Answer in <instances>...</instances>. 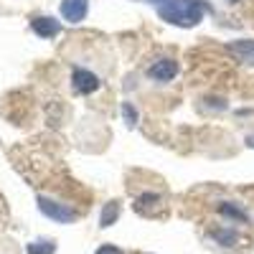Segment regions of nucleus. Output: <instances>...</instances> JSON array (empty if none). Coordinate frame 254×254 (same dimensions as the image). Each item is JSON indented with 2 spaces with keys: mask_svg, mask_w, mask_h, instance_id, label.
<instances>
[{
  "mask_svg": "<svg viewBox=\"0 0 254 254\" xmlns=\"http://www.w3.org/2000/svg\"><path fill=\"white\" fill-rule=\"evenodd\" d=\"M120 214H122V203L120 201H107L102 206V214H99V226L102 229H107V226H115L117 224V219H120Z\"/></svg>",
  "mask_w": 254,
  "mask_h": 254,
  "instance_id": "obj_10",
  "label": "nucleus"
},
{
  "mask_svg": "<svg viewBox=\"0 0 254 254\" xmlns=\"http://www.w3.org/2000/svg\"><path fill=\"white\" fill-rule=\"evenodd\" d=\"M122 120H125V125L127 127H130V130H132V127L140 122V115H137V110H135V104L132 102H122Z\"/></svg>",
  "mask_w": 254,
  "mask_h": 254,
  "instance_id": "obj_13",
  "label": "nucleus"
},
{
  "mask_svg": "<svg viewBox=\"0 0 254 254\" xmlns=\"http://www.w3.org/2000/svg\"><path fill=\"white\" fill-rule=\"evenodd\" d=\"M155 13L163 23L176 28H196L203 15L211 13V5L206 0H163L155 5Z\"/></svg>",
  "mask_w": 254,
  "mask_h": 254,
  "instance_id": "obj_1",
  "label": "nucleus"
},
{
  "mask_svg": "<svg viewBox=\"0 0 254 254\" xmlns=\"http://www.w3.org/2000/svg\"><path fill=\"white\" fill-rule=\"evenodd\" d=\"M59 10L66 23H81L89 13V0H61Z\"/></svg>",
  "mask_w": 254,
  "mask_h": 254,
  "instance_id": "obj_6",
  "label": "nucleus"
},
{
  "mask_svg": "<svg viewBox=\"0 0 254 254\" xmlns=\"http://www.w3.org/2000/svg\"><path fill=\"white\" fill-rule=\"evenodd\" d=\"M178 71H181V66L176 59H158L147 66V79H153L158 84H168L178 76Z\"/></svg>",
  "mask_w": 254,
  "mask_h": 254,
  "instance_id": "obj_4",
  "label": "nucleus"
},
{
  "mask_svg": "<svg viewBox=\"0 0 254 254\" xmlns=\"http://www.w3.org/2000/svg\"><path fill=\"white\" fill-rule=\"evenodd\" d=\"M94 254H125V252H122L120 247H115V244H102Z\"/></svg>",
  "mask_w": 254,
  "mask_h": 254,
  "instance_id": "obj_14",
  "label": "nucleus"
},
{
  "mask_svg": "<svg viewBox=\"0 0 254 254\" xmlns=\"http://www.w3.org/2000/svg\"><path fill=\"white\" fill-rule=\"evenodd\" d=\"M206 102H211V107H214V110H219V112L229 107V104H226V102H224L221 97H206Z\"/></svg>",
  "mask_w": 254,
  "mask_h": 254,
  "instance_id": "obj_15",
  "label": "nucleus"
},
{
  "mask_svg": "<svg viewBox=\"0 0 254 254\" xmlns=\"http://www.w3.org/2000/svg\"><path fill=\"white\" fill-rule=\"evenodd\" d=\"M216 211L231 226H234V224H252V216L247 214V208L242 203H237V201H219Z\"/></svg>",
  "mask_w": 254,
  "mask_h": 254,
  "instance_id": "obj_8",
  "label": "nucleus"
},
{
  "mask_svg": "<svg viewBox=\"0 0 254 254\" xmlns=\"http://www.w3.org/2000/svg\"><path fill=\"white\" fill-rule=\"evenodd\" d=\"M226 3H239V0H226Z\"/></svg>",
  "mask_w": 254,
  "mask_h": 254,
  "instance_id": "obj_17",
  "label": "nucleus"
},
{
  "mask_svg": "<svg viewBox=\"0 0 254 254\" xmlns=\"http://www.w3.org/2000/svg\"><path fill=\"white\" fill-rule=\"evenodd\" d=\"M38 211L44 214L46 219L56 221V224H74L79 219V211L64 201H56V198H49V196H38Z\"/></svg>",
  "mask_w": 254,
  "mask_h": 254,
  "instance_id": "obj_2",
  "label": "nucleus"
},
{
  "mask_svg": "<svg viewBox=\"0 0 254 254\" xmlns=\"http://www.w3.org/2000/svg\"><path fill=\"white\" fill-rule=\"evenodd\" d=\"M244 142H247V147H252V150H254V132H252V135H247V140H244Z\"/></svg>",
  "mask_w": 254,
  "mask_h": 254,
  "instance_id": "obj_16",
  "label": "nucleus"
},
{
  "mask_svg": "<svg viewBox=\"0 0 254 254\" xmlns=\"http://www.w3.org/2000/svg\"><path fill=\"white\" fill-rule=\"evenodd\" d=\"M226 51L234 56L242 66H254V38H234V41H229Z\"/></svg>",
  "mask_w": 254,
  "mask_h": 254,
  "instance_id": "obj_5",
  "label": "nucleus"
},
{
  "mask_svg": "<svg viewBox=\"0 0 254 254\" xmlns=\"http://www.w3.org/2000/svg\"><path fill=\"white\" fill-rule=\"evenodd\" d=\"M31 31L38 36V38H56L61 33V20L51 18V15H36L31 18Z\"/></svg>",
  "mask_w": 254,
  "mask_h": 254,
  "instance_id": "obj_7",
  "label": "nucleus"
},
{
  "mask_svg": "<svg viewBox=\"0 0 254 254\" xmlns=\"http://www.w3.org/2000/svg\"><path fill=\"white\" fill-rule=\"evenodd\" d=\"M102 87V79L89 71V69H84V66H74L71 69V89L81 97H87V94H94L97 89Z\"/></svg>",
  "mask_w": 254,
  "mask_h": 254,
  "instance_id": "obj_3",
  "label": "nucleus"
},
{
  "mask_svg": "<svg viewBox=\"0 0 254 254\" xmlns=\"http://www.w3.org/2000/svg\"><path fill=\"white\" fill-rule=\"evenodd\" d=\"M163 203V193H155V190H145V193H140L135 198V211L137 214H142L145 206L150 208V206H160Z\"/></svg>",
  "mask_w": 254,
  "mask_h": 254,
  "instance_id": "obj_11",
  "label": "nucleus"
},
{
  "mask_svg": "<svg viewBox=\"0 0 254 254\" xmlns=\"http://www.w3.org/2000/svg\"><path fill=\"white\" fill-rule=\"evenodd\" d=\"M208 237L214 239L219 247H224V249H229V247H237L239 242H242V234L231 226V224H224V226H216V229H211L208 231Z\"/></svg>",
  "mask_w": 254,
  "mask_h": 254,
  "instance_id": "obj_9",
  "label": "nucleus"
},
{
  "mask_svg": "<svg viewBox=\"0 0 254 254\" xmlns=\"http://www.w3.org/2000/svg\"><path fill=\"white\" fill-rule=\"evenodd\" d=\"M54 252H56L54 239H36L26 247V254H54Z\"/></svg>",
  "mask_w": 254,
  "mask_h": 254,
  "instance_id": "obj_12",
  "label": "nucleus"
},
{
  "mask_svg": "<svg viewBox=\"0 0 254 254\" xmlns=\"http://www.w3.org/2000/svg\"><path fill=\"white\" fill-rule=\"evenodd\" d=\"M140 3H142V0H140Z\"/></svg>",
  "mask_w": 254,
  "mask_h": 254,
  "instance_id": "obj_18",
  "label": "nucleus"
}]
</instances>
